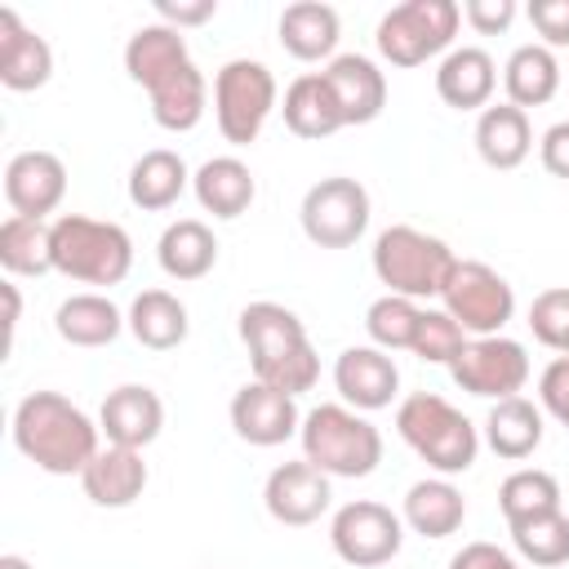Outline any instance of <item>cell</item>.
<instances>
[{"label":"cell","instance_id":"cell-37","mask_svg":"<svg viewBox=\"0 0 569 569\" xmlns=\"http://www.w3.org/2000/svg\"><path fill=\"white\" fill-rule=\"evenodd\" d=\"M511 529V542L516 551L538 565V569H556L569 560V516L565 511H547V516H533V520H520V525H507Z\"/></svg>","mask_w":569,"mask_h":569},{"label":"cell","instance_id":"cell-24","mask_svg":"<svg viewBox=\"0 0 569 569\" xmlns=\"http://www.w3.org/2000/svg\"><path fill=\"white\" fill-rule=\"evenodd\" d=\"M280 31V44L284 53H293L298 62H320L338 49V9L333 4H320V0H298L280 13L276 22Z\"/></svg>","mask_w":569,"mask_h":569},{"label":"cell","instance_id":"cell-1","mask_svg":"<svg viewBox=\"0 0 569 569\" xmlns=\"http://www.w3.org/2000/svg\"><path fill=\"white\" fill-rule=\"evenodd\" d=\"M93 418L62 391H31L13 409V445L49 476H80L98 453Z\"/></svg>","mask_w":569,"mask_h":569},{"label":"cell","instance_id":"cell-32","mask_svg":"<svg viewBox=\"0 0 569 569\" xmlns=\"http://www.w3.org/2000/svg\"><path fill=\"white\" fill-rule=\"evenodd\" d=\"M129 333L151 347V351H173L178 342H187V307L169 293V289H142L133 302H129Z\"/></svg>","mask_w":569,"mask_h":569},{"label":"cell","instance_id":"cell-27","mask_svg":"<svg viewBox=\"0 0 569 569\" xmlns=\"http://www.w3.org/2000/svg\"><path fill=\"white\" fill-rule=\"evenodd\" d=\"M124 325L129 320L120 316V307L111 298H102V293H71L53 311V329L71 347H107V342L120 338Z\"/></svg>","mask_w":569,"mask_h":569},{"label":"cell","instance_id":"cell-14","mask_svg":"<svg viewBox=\"0 0 569 569\" xmlns=\"http://www.w3.org/2000/svg\"><path fill=\"white\" fill-rule=\"evenodd\" d=\"M329 476L320 467H311L307 458L298 462H280L267 485H262V502L271 511V520L280 525H316L325 511H329Z\"/></svg>","mask_w":569,"mask_h":569},{"label":"cell","instance_id":"cell-8","mask_svg":"<svg viewBox=\"0 0 569 569\" xmlns=\"http://www.w3.org/2000/svg\"><path fill=\"white\" fill-rule=\"evenodd\" d=\"M271 111H276V76L267 71V62L231 58L213 76V116H218V133L231 147L258 142Z\"/></svg>","mask_w":569,"mask_h":569},{"label":"cell","instance_id":"cell-10","mask_svg":"<svg viewBox=\"0 0 569 569\" xmlns=\"http://www.w3.org/2000/svg\"><path fill=\"white\" fill-rule=\"evenodd\" d=\"M329 542H333L338 560H347L356 569H378V565H391L400 556L405 520L373 498H356V502L333 511Z\"/></svg>","mask_w":569,"mask_h":569},{"label":"cell","instance_id":"cell-46","mask_svg":"<svg viewBox=\"0 0 569 569\" xmlns=\"http://www.w3.org/2000/svg\"><path fill=\"white\" fill-rule=\"evenodd\" d=\"M449 569H520L502 547H493V542H467L453 560H449Z\"/></svg>","mask_w":569,"mask_h":569},{"label":"cell","instance_id":"cell-15","mask_svg":"<svg viewBox=\"0 0 569 569\" xmlns=\"http://www.w3.org/2000/svg\"><path fill=\"white\" fill-rule=\"evenodd\" d=\"M231 427H236L240 440H249L258 449H271V445H284L289 436H298L302 418H298L293 396H284L267 382H244L231 396Z\"/></svg>","mask_w":569,"mask_h":569},{"label":"cell","instance_id":"cell-43","mask_svg":"<svg viewBox=\"0 0 569 569\" xmlns=\"http://www.w3.org/2000/svg\"><path fill=\"white\" fill-rule=\"evenodd\" d=\"M462 18L471 22V31H480V36H498V31L511 27V18H516V0H467V4H462Z\"/></svg>","mask_w":569,"mask_h":569},{"label":"cell","instance_id":"cell-31","mask_svg":"<svg viewBox=\"0 0 569 569\" xmlns=\"http://www.w3.org/2000/svg\"><path fill=\"white\" fill-rule=\"evenodd\" d=\"M485 440L498 458L507 462H520L529 458L538 445H542V409L525 396H507V400H493L489 418H485Z\"/></svg>","mask_w":569,"mask_h":569},{"label":"cell","instance_id":"cell-3","mask_svg":"<svg viewBox=\"0 0 569 569\" xmlns=\"http://www.w3.org/2000/svg\"><path fill=\"white\" fill-rule=\"evenodd\" d=\"M298 440H302V458L325 476L360 480L382 462V431L351 405H316L302 418Z\"/></svg>","mask_w":569,"mask_h":569},{"label":"cell","instance_id":"cell-40","mask_svg":"<svg viewBox=\"0 0 569 569\" xmlns=\"http://www.w3.org/2000/svg\"><path fill=\"white\" fill-rule=\"evenodd\" d=\"M529 329L556 356H569V289H542L529 307Z\"/></svg>","mask_w":569,"mask_h":569},{"label":"cell","instance_id":"cell-5","mask_svg":"<svg viewBox=\"0 0 569 569\" xmlns=\"http://www.w3.org/2000/svg\"><path fill=\"white\" fill-rule=\"evenodd\" d=\"M133 267V240L120 222L62 213L53 218V271L80 284H120Z\"/></svg>","mask_w":569,"mask_h":569},{"label":"cell","instance_id":"cell-29","mask_svg":"<svg viewBox=\"0 0 569 569\" xmlns=\"http://www.w3.org/2000/svg\"><path fill=\"white\" fill-rule=\"evenodd\" d=\"M156 258H160V271L164 276H173V280H200L218 262V240H213V231L200 218H178V222H169L160 231Z\"/></svg>","mask_w":569,"mask_h":569},{"label":"cell","instance_id":"cell-22","mask_svg":"<svg viewBox=\"0 0 569 569\" xmlns=\"http://www.w3.org/2000/svg\"><path fill=\"white\" fill-rule=\"evenodd\" d=\"M191 191H196V200H200L204 213H213V218H240L253 204L258 182H253V173H249L244 160L213 156V160H204L191 173Z\"/></svg>","mask_w":569,"mask_h":569},{"label":"cell","instance_id":"cell-25","mask_svg":"<svg viewBox=\"0 0 569 569\" xmlns=\"http://www.w3.org/2000/svg\"><path fill=\"white\" fill-rule=\"evenodd\" d=\"M187 62H191V53H187L182 31H173V27H164V22L138 27V31L129 36V44H124V71H129V80L142 84V89L160 84L164 76H173V71L187 67Z\"/></svg>","mask_w":569,"mask_h":569},{"label":"cell","instance_id":"cell-38","mask_svg":"<svg viewBox=\"0 0 569 569\" xmlns=\"http://www.w3.org/2000/svg\"><path fill=\"white\" fill-rule=\"evenodd\" d=\"M418 316H422V307L413 298L382 293L378 302H369L365 329H369L373 347H382V351H409L413 347V333H418Z\"/></svg>","mask_w":569,"mask_h":569},{"label":"cell","instance_id":"cell-6","mask_svg":"<svg viewBox=\"0 0 569 569\" xmlns=\"http://www.w3.org/2000/svg\"><path fill=\"white\" fill-rule=\"evenodd\" d=\"M458 258L440 236H427L418 227H387L373 240V276L387 284V293L400 298H440Z\"/></svg>","mask_w":569,"mask_h":569},{"label":"cell","instance_id":"cell-19","mask_svg":"<svg viewBox=\"0 0 569 569\" xmlns=\"http://www.w3.org/2000/svg\"><path fill=\"white\" fill-rule=\"evenodd\" d=\"M325 80H329V89L338 98L342 124H369V120L382 116V107H387V76L373 67V58L338 53L325 67Z\"/></svg>","mask_w":569,"mask_h":569},{"label":"cell","instance_id":"cell-12","mask_svg":"<svg viewBox=\"0 0 569 569\" xmlns=\"http://www.w3.org/2000/svg\"><path fill=\"white\" fill-rule=\"evenodd\" d=\"M449 378L480 400H507L529 382V356L516 338H467V347L449 360Z\"/></svg>","mask_w":569,"mask_h":569},{"label":"cell","instance_id":"cell-45","mask_svg":"<svg viewBox=\"0 0 569 569\" xmlns=\"http://www.w3.org/2000/svg\"><path fill=\"white\" fill-rule=\"evenodd\" d=\"M538 156H542V169H547L551 178H569V120H560V124H551V129L542 133Z\"/></svg>","mask_w":569,"mask_h":569},{"label":"cell","instance_id":"cell-20","mask_svg":"<svg viewBox=\"0 0 569 569\" xmlns=\"http://www.w3.org/2000/svg\"><path fill=\"white\" fill-rule=\"evenodd\" d=\"M84 498L98 507H133L147 489V462L142 449H124V445H107L93 453V462L80 471Z\"/></svg>","mask_w":569,"mask_h":569},{"label":"cell","instance_id":"cell-2","mask_svg":"<svg viewBox=\"0 0 569 569\" xmlns=\"http://www.w3.org/2000/svg\"><path fill=\"white\" fill-rule=\"evenodd\" d=\"M240 342L249 347L253 382H267L284 396L311 391L320 378V356L302 320L280 302H249L240 311Z\"/></svg>","mask_w":569,"mask_h":569},{"label":"cell","instance_id":"cell-36","mask_svg":"<svg viewBox=\"0 0 569 569\" xmlns=\"http://www.w3.org/2000/svg\"><path fill=\"white\" fill-rule=\"evenodd\" d=\"M498 507H502V520H507V525H520V520L560 511V485H556L551 471L520 467V471H511V476L498 485Z\"/></svg>","mask_w":569,"mask_h":569},{"label":"cell","instance_id":"cell-47","mask_svg":"<svg viewBox=\"0 0 569 569\" xmlns=\"http://www.w3.org/2000/svg\"><path fill=\"white\" fill-rule=\"evenodd\" d=\"M4 302H9V320H4V329H9V342H13L18 316H22V302H18V284H4Z\"/></svg>","mask_w":569,"mask_h":569},{"label":"cell","instance_id":"cell-33","mask_svg":"<svg viewBox=\"0 0 569 569\" xmlns=\"http://www.w3.org/2000/svg\"><path fill=\"white\" fill-rule=\"evenodd\" d=\"M462 520H467L462 489L449 485L445 476L440 480H418L405 493V525L422 538H449V533L462 529Z\"/></svg>","mask_w":569,"mask_h":569},{"label":"cell","instance_id":"cell-30","mask_svg":"<svg viewBox=\"0 0 569 569\" xmlns=\"http://www.w3.org/2000/svg\"><path fill=\"white\" fill-rule=\"evenodd\" d=\"M187 182H191V173H187L182 156L169 147H156V151H142L129 169V200L147 213H160V209L178 204Z\"/></svg>","mask_w":569,"mask_h":569},{"label":"cell","instance_id":"cell-7","mask_svg":"<svg viewBox=\"0 0 569 569\" xmlns=\"http://www.w3.org/2000/svg\"><path fill=\"white\" fill-rule=\"evenodd\" d=\"M458 22H462V9L453 0H405L387 9L378 22V53L391 67H422L427 58L453 44Z\"/></svg>","mask_w":569,"mask_h":569},{"label":"cell","instance_id":"cell-39","mask_svg":"<svg viewBox=\"0 0 569 569\" xmlns=\"http://www.w3.org/2000/svg\"><path fill=\"white\" fill-rule=\"evenodd\" d=\"M467 347V333H462V325L449 316V311H431V307H422V316H418V333H413V356L418 360H427V365H449L458 351Z\"/></svg>","mask_w":569,"mask_h":569},{"label":"cell","instance_id":"cell-17","mask_svg":"<svg viewBox=\"0 0 569 569\" xmlns=\"http://www.w3.org/2000/svg\"><path fill=\"white\" fill-rule=\"evenodd\" d=\"M98 427L107 436V445H124V449H147L160 427H164V405L151 387L142 382H124L116 391H107L102 409H98Z\"/></svg>","mask_w":569,"mask_h":569},{"label":"cell","instance_id":"cell-16","mask_svg":"<svg viewBox=\"0 0 569 569\" xmlns=\"http://www.w3.org/2000/svg\"><path fill=\"white\" fill-rule=\"evenodd\" d=\"M333 387L356 413H373L396 400L400 369L382 347H347L333 360Z\"/></svg>","mask_w":569,"mask_h":569},{"label":"cell","instance_id":"cell-28","mask_svg":"<svg viewBox=\"0 0 569 569\" xmlns=\"http://www.w3.org/2000/svg\"><path fill=\"white\" fill-rule=\"evenodd\" d=\"M147 98H151V120H156L160 129H169V133H187V129H196L200 116H204L209 84H204L200 67L187 62V67H178L173 76H164L160 84H151Z\"/></svg>","mask_w":569,"mask_h":569},{"label":"cell","instance_id":"cell-26","mask_svg":"<svg viewBox=\"0 0 569 569\" xmlns=\"http://www.w3.org/2000/svg\"><path fill=\"white\" fill-rule=\"evenodd\" d=\"M284 124H289V133H298V138H329V133H338V129H347L342 124V111H338V98H333V89H329V80H325V71H307V76H298L289 89H284Z\"/></svg>","mask_w":569,"mask_h":569},{"label":"cell","instance_id":"cell-41","mask_svg":"<svg viewBox=\"0 0 569 569\" xmlns=\"http://www.w3.org/2000/svg\"><path fill=\"white\" fill-rule=\"evenodd\" d=\"M538 400H542V409L569 431V356H556V360L542 369V378H538Z\"/></svg>","mask_w":569,"mask_h":569},{"label":"cell","instance_id":"cell-9","mask_svg":"<svg viewBox=\"0 0 569 569\" xmlns=\"http://www.w3.org/2000/svg\"><path fill=\"white\" fill-rule=\"evenodd\" d=\"M298 218H302V231H307L311 244L347 249L369 227V191L356 178H342V173L320 178L316 187H307Z\"/></svg>","mask_w":569,"mask_h":569},{"label":"cell","instance_id":"cell-13","mask_svg":"<svg viewBox=\"0 0 569 569\" xmlns=\"http://www.w3.org/2000/svg\"><path fill=\"white\" fill-rule=\"evenodd\" d=\"M67 196V164L53 151H18L4 164V200L18 218H40L53 213Z\"/></svg>","mask_w":569,"mask_h":569},{"label":"cell","instance_id":"cell-34","mask_svg":"<svg viewBox=\"0 0 569 569\" xmlns=\"http://www.w3.org/2000/svg\"><path fill=\"white\" fill-rule=\"evenodd\" d=\"M502 84H507V102L511 107H542L556 98L560 89V62L547 44H520L507 67H502Z\"/></svg>","mask_w":569,"mask_h":569},{"label":"cell","instance_id":"cell-21","mask_svg":"<svg viewBox=\"0 0 569 569\" xmlns=\"http://www.w3.org/2000/svg\"><path fill=\"white\" fill-rule=\"evenodd\" d=\"M493 84H498V67L485 49L476 44H462V49H449L436 67V93L440 102H449L453 111H485L489 98H493Z\"/></svg>","mask_w":569,"mask_h":569},{"label":"cell","instance_id":"cell-35","mask_svg":"<svg viewBox=\"0 0 569 569\" xmlns=\"http://www.w3.org/2000/svg\"><path fill=\"white\" fill-rule=\"evenodd\" d=\"M0 267L9 276H44V271H53V222L9 213L0 222Z\"/></svg>","mask_w":569,"mask_h":569},{"label":"cell","instance_id":"cell-44","mask_svg":"<svg viewBox=\"0 0 569 569\" xmlns=\"http://www.w3.org/2000/svg\"><path fill=\"white\" fill-rule=\"evenodd\" d=\"M156 13L164 27L182 31V27H200L218 13V0H156Z\"/></svg>","mask_w":569,"mask_h":569},{"label":"cell","instance_id":"cell-48","mask_svg":"<svg viewBox=\"0 0 569 569\" xmlns=\"http://www.w3.org/2000/svg\"><path fill=\"white\" fill-rule=\"evenodd\" d=\"M0 569H31L22 556H0Z\"/></svg>","mask_w":569,"mask_h":569},{"label":"cell","instance_id":"cell-11","mask_svg":"<svg viewBox=\"0 0 569 569\" xmlns=\"http://www.w3.org/2000/svg\"><path fill=\"white\" fill-rule=\"evenodd\" d=\"M440 302L462 325V333H471V338L502 333V325L516 311L511 284L493 267H485V262H458L449 284H445V293H440Z\"/></svg>","mask_w":569,"mask_h":569},{"label":"cell","instance_id":"cell-42","mask_svg":"<svg viewBox=\"0 0 569 569\" xmlns=\"http://www.w3.org/2000/svg\"><path fill=\"white\" fill-rule=\"evenodd\" d=\"M525 13L533 22V31L547 40V49L569 44V0H533Z\"/></svg>","mask_w":569,"mask_h":569},{"label":"cell","instance_id":"cell-18","mask_svg":"<svg viewBox=\"0 0 569 569\" xmlns=\"http://www.w3.org/2000/svg\"><path fill=\"white\" fill-rule=\"evenodd\" d=\"M53 76V49L44 36H36L13 9H0V84L13 93H31L49 84Z\"/></svg>","mask_w":569,"mask_h":569},{"label":"cell","instance_id":"cell-23","mask_svg":"<svg viewBox=\"0 0 569 569\" xmlns=\"http://www.w3.org/2000/svg\"><path fill=\"white\" fill-rule=\"evenodd\" d=\"M476 151L489 169H516L529 160L533 151V129H529V116L511 102H493L480 111L476 120Z\"/></svg>","mask_w":569,"mask_h":569},{"label":"cell","instance_id":"cell-4","mask_svg":"<svg viewBox=\"0 0 569 569\" xmlns=\"http://www.w3.org/2000/svg\"><path fill=\"white\" fill-rule=\"evenodd\" d=\"M396 431L405 436V445L427 462L436 467L440 476H458L476 462L480 453V436L471 427L467 413H458L445 396L436 391H413L400 400L396 409Z\"/></svg>","mask_w":569,"mask_h":569}]
</instances>
